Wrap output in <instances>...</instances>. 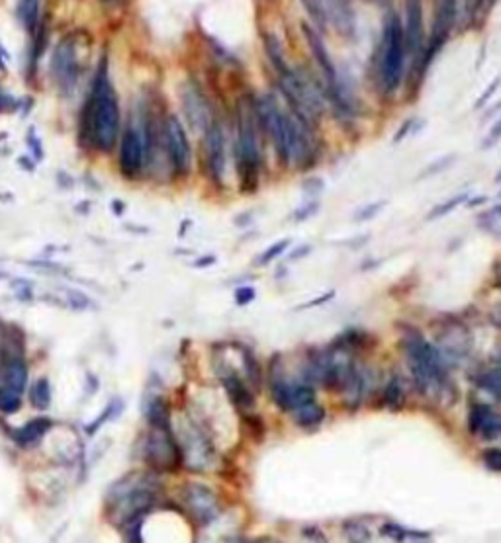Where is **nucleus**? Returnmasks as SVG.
<instances>
[{
  "instance_id": "4468645a",
  "label": "nucleus",
  "mask_w": 501,
  "mask_h": 543,
  "mask_svg": "<svg viewBox=\"0 0 501 543\" xmlns=\"http://www.w3.org/2000/svg\"><path fill=\"white\" fill-rule=\"evenodd\" d=\"M468 430L486 442H495L501 438V414L486 403H476L468 412Z\"/></svg>"
},
{
  "instance_id": "9d476101",
  "label": "nucleus",
  "mask_w": 501,
  "mask_h": 543,
  "mask_svg": "<svg viewBox=\"0 0 501 543\" xmlns=\"http://www.w3.org/2000/svg\"><path fill=\"white\" fill-rule=\"evenodd\" d=\"M149 139H147V127L139 133L135 127H127L120 141V169L123 176L135 178L141 174V170L149 162Z\"/></svg>"
},
{
  "instance_id": "412c9836",
  "label": "nucleus",
  "mask_w": 501,
  "mask_h": 543,
  "mask_svg": "<svg viewBox=\"0 0 501 543\" xmlns=\"http://www.w3.org/2000/svg\"><path fill=\"white\" fill-rule=\"evenodd\" d=\"M51 428V420L49 418H34L30 423H25L22 428H18L14 432V440L16 444L20 446H36L37 442L48 434V430Z\"/></svg>"
},
{
  "instance_id": "de8ad7c7",
  "label": "nucleus",
  "mask_w": 501,
  "mask_h": 543,
  "mask_svg": "<svg viewBox=\"0 0 501 543\" xmlns=\"http://www.w3.org/2000/svg\"><path fill=\"white\" fill-rule=\"evenodd\" d=\"M498 182H501V170H500V174H498Z\"/></svg>"
},
{
  "instance_id": "ea45409f",
  "label": "nucleus",
  "mask_w": 501,
  "mask_h": 543,
  "mask_svg": "<svg viewBox=\"0 0 501 543\" xmlns=\"http://www.w3.org/2000/svg\"><path fill=\"white\" fill-rule=\"evenodd\" d=\"M318 207H319L318 202H309V204L302 206L300 209H296L294 219H296V221H306V219H309L311 215H316V213H318Z\"/></svg>"
},
{
  "instance_id": "f3484780",
  "label": "nucleus",
  "mask_w": 501,
  "mask_h": 543,
  "mask_svg": "<svg viewBox=\"0 0 501 543\" xmlns=\"http://www.w3.org/2000/svg\"><path fill=\"white\" fill-rule=\"evenodd\" d=\"M178 446L183 451L184 461L190 463L194 469H204L208 465L212 458V444L196 426H190V430L184 436V442Z\"/></svg>"
},
{
  "instance_id": "20e7f679",
  "label": "nucleus",
  "mask_w": 501,
  "mask_h": 543,
  "mask_svg": "<svg viewBox=\"0 0 501 543\" xmlns=\"http://www.w3.org/2000/svg\"><path fill=\"white\" fill-rule=\"evenodd\" d=\"M405 61L404 25L398 14H390L384 22L378 53V78L384 94L391 96L400 90L405 76Z\"/></svg>"
},
{
  "instance_id": "6ab92c4d",
  "label": "nucleus",
  "mask_w": 501,
  "mask_h": 543,
  "mask_svg": "<svg viewBox=\"0 0 501 543\" xmlns=\"http://www.w3.org/2000/svg\"><path fill=\"white\" fill-rule=\"evenodd\" d=\"M221 383L225 387V391H227V395L232 398V403L239 411L245 412L249 411V409H253L255 397H253V393L249 391L247 383L241 379V375L235 374L232 368H227V370L221 374Z\"/></svg>"
},
{
  "instance_id": "e433bc0d",
  "label": "nucleus",
  "mask_w": 501,
  "mask_h": 543,
  "mask_svg": "<svg viewBox=\"0 0 501 543\" xmlns=\"http://www.w3.org/2000/svg\"><path fill=\"white\" fill-rule=\"evenodd\" d=\"M384 207V202H374V204H370V206H365L362 209H358L355 213V221H368V219H372L374 215H378L380 209Z\"/></svg>"
},
{
  "instance_id": "c9c22d12",
  "label": "nucleus",
  "mask_w": 501,
  "mask_h": 543,
  "mask_svg": "<svg viewBox=\"0 0 501 543\" xmlns=\"http://www.w3.org/2000/svg\"><path fill=\"white\" fill-rule=\"evenodd\" d=\"M482 463L486 465V469L493 471V473H501V449L500 447H488L482 454Z\"/></svg>"
},
{
  "instance_id": "dca6fc26",
  "label": "nucleus",
  "mask_w": 501,
  "mask_h": 543,
  "mask_svg": "<svg viewBox=\"0 0 501 543\" xmlns=\"http://www.w3.org/2000/svg\"><path fill=\"white\" fill-rule=\"evenodd\" d=\"M325 8H327V20H329L333 28L347 39L356 37V10L353 0H325Z\"/></svg>"
},
{
  "instance_id": "6e6552de",
  "label": "nucleus",
  "mask_w": 501,
  "mask_h": 543,
  "mask_svg": "<svg viewBox=\"0 0 501 543\" xmlns=\"http://www.w3.org/2000/svg\"><path fill=\"white\" fill-rule=\"evenodd\" d=\"M163 145L169 157L172 172L176 176H186L192 167V149L188 135L184 131L183 121L176 116H169L163 123Z\"/></svg>"
},
{
  "instance_id": "2f4dec72",
  "label": "nucleus",
  "mask_w": 501,
  "mask_h": 543,
  "mask_svg": "<svg viewBox=\"0 0 501 543\" xmlns=\"http://www.w3.org/2000/svg\"><path fill=\"white\" fill-rule=\"evenodd\" d=\"M380 533H382L384 537H388V540H393V542H404V540H409V537H413V535H419V531L405 530L404 526L393 524V522L384 524L382 530H380Z\"/></svg>"
},
{
  "instance_id": "f03ea898",
  "label": "nucleus",
  "mask_w": 501,
  "mask_h": 543,
  "mask_svg": "<svg viewBox=\"0 0 501 543\" xmlns=\"http://www.w3.org/2000/svg\"><path fill=\"white\" fill-rule=\"evenodd\" d=\"M85 127L100 151H112L120 135V106L104 65L98 69L92 96L85 111Z\"/></svg>"
},
{
  "instance_id": "a211bd4d",
  "label": "nucleus",
  "mask_w": 501,
  "mask_h": 543,
  "mask_svg": "<svg viewBox=\"0 0 501 543\" xmlns=\"http://www.w3.org/2000/svg\"><path fill=\"white\" fill-rule=\"evenodd\" d=\"M79 63H76V47H74L73 39H67L65 43H61L57 51H55V57H53V73L57 76L59 85L71 88L79 76Z\"/></svg>"
},
{
  "instance_id": "a878e982",
  "label": "nucleus",
  "mask_w": 501,
  "mask_h": 543,
  "mask_svg": "<svg viewBox=\"0 0 501 543\" xmlns=\"http://www.w3.org/2000/svg\"><path fill=\"white\" fill-rule=\"evenodd\" d=\"M342 535H345L347 543L372 542V531H370V528H368L367 524L356 522V520H351V522H345V524H342Z\"/></svg>"
},
{
  "instance_id": "79ce46f5",
  "label": "nucleus",
  "mask_w": 501,
  "mask_h": 543,
  "mask_svg": "<svg viewBox=\"0 0 501 543\" xmlns=\"http://www.w3.org/2000/svg\"><path fill=\"white\" fill-rule=\"evenodd\" d=\"M333 297H335V293H333V291H329V293H325V295H321V297H318V299L306 303V305H302V307H298V309H311V307H318V305H321V303L331 301Z\"/></svg>"
},
{
  "instance_id": "39448f33",
  "label": "nucleus",
  "mask_w": 501,
  "mask_h": 543,
  "mask_svg": "<svg viewBox=\"0 0 501 543\" xmlns=\"http://www.w3.org/2000/svg\"><path fill=\"white\" fill-rule=\"evenodd\" d=\"M258 123L255 111L241 109L237 121V137H235V162L239 180L245 190H255L263 169V151L258 143Z\"/></svg>"
},
{
  "instance_id": "bb28decb",
  "label": "nucleus",
  "mask_w": 501,
  "mask_h": 543,
  "mask_svg": "<svg viewBox=\"0 0 501 543\" xmlns=\"http://www.w3.org/2000/svg\"><path fill=\"white\" fill-rule=\"evenodd\" d=\"M30 403L36 407L37 411H45L51 405V385L45 377L37 379L36 383L30 389Z\"/></svg>"
},
{
  "instance_id": "b1692460",
  "label": "nucleus",
  "mask_w": 501,
  "mask_h": 543,
  "mask_svg": "<svg viewBox=\"0 0 501 543\" xmlns=\"http://www.w3.org/2000/svg\"><path fill=\"white\" fill-rule=\"evenodd\" d=\"M25 381H28V370H25L24 362L14 356L12 360L6 363V368H4V385L12 387V389L22 393Z\"/></svg>"
},
{
  "instance_id": "c85d7f7f",
  "label": "nucleus",
  "mask_w": 501,
  "mask_h": 543,
  "mask_svg": "<svg viewBox=\"0 0 501 543\" xmlns=\"http://www.w3.org/2000/svg\"><path fill=\"white\" fill-rule=\"evenodd\" d=\"M241 356H243V368L247 379H249L255 387H258L263 383V370H260V363H258V360L255 358V354L249 350V348H243V350H241Z\"/></svg>"
},
{
  "instance_id": "ddd939ff",
  "label": "nucleus",
  "mask_w": 501,
  "mask_h": 543,
  "mask_svg": "<svg viewBox=\"0 0 501 543\" xmlns=\"http://www.w3.org/2000/svg\"><path fill=\"white\" fill-rule=\"evenodd\" d=\"M184 504L198 524H209L220 514V500L206 485L190 483L184 487Z\"/></svg>"
},
{
  "instance_id": "0eeeda50",
  "label": "nucleus",
  "mask_w": 501,
  "mask_h": 543,
  "mask_svg": "<svg viewBox=\"0 0 501 543\" xmlns=\"http://www.w3.org/2000/svg\"><path fill=\"white\" fill-rule=\"evenodd\" d=\"M458 16V0H435V22H433V34L429 47L423 51V57L419 63L417 73L423 74L429 69V65L437 57L440 49L449 41V36L453 32Z\"/></svg>"
},
{
  "instance_id": "f257e3e1",
  "label": "nucleus",
  "mask_w": 501,
  "mask_h": 543,
  "mask_svg": "<svg viewBox=\"0 0 501 543\" xmlns=\"http://www.w3.org/2000/svg\"><path fill=\"white\" fill-rule=\"evenodd\" d=\"M253 111L258 129L270 139L282 167L304 169L316 153L314 129L304 125L292 111L282 108L272 94H260L255 98Z\"/></svg>"
},
{
  "instance_id": "393cba45",
  "label": "nucleus",
  "mask_w": 501,
  "mask_h": 543,
  "mask_svg": "<svg viewBox=\"0 0 501 543\" xmlns=\"http://www.w3.org/2000/svg\"><path fill=\"white\" fill-rule=\"evenodd\" d=\"M304 4V10L307 12V16L311 18V22L316 25L319 34H323L327 30V8H325V0H302Z\"/></svg>"
},
{
  "instance_id": "9b49d317",
  "label": "nucleus",
  "mask_w": 501,
  "mask_h": 543,
  "mask_svg": "<svg viewBox=\"0 0 501 543\" xmlns=\"http://www.w3.org/2000/svg\"><path fill=\"white\" fill-rule=\"evenodd\" d=\"M405 51L407 57L413 59V69H419V63L425 51V30H423V0H405L404 24Z\"/></svg>"
},
{
  "instance_id": "72a5a7b5",
  "label": "nucleus",
  "mask_w": 501,
  "mask_h": 543,
  "mask_svg": "<svg viewBox=\"0 0 501 543\" xmlns=\"http://www.w3.org/2000/svg\"><path fill=\"white\" fill-rule=\"evenodd\" d=\"M288 246H290V239H282V241L274 242L272 246H269L265 253L260 254V258L257 260L258 266L270 264L272 260H276L278 256H282V254L286 253V248H288Z\"/></svg>"
},
{
  "instance_id": "1a4fd4ad",
  "label": "nucleus",
  "mask_w": 501,
  "mask_h": 543,
  "mask_svg": "<svg viewBox=\"0 0 501 543\" xmlns=\"http://www.w3.org/2000/svg\"><path fill=\"white\" fill-rule=\"evenodd\" d=\"M147 461L161 471L174 469L183 461V451L172 434L171 426H153L147 436L145 444Z\"/></svg>"
},
{
  "instance_id": "cd10ccee",
  "label": "nucleus",
  "mask_w": 501,
  "mask_h": 543,
  "mask_svg": "<svg viewBox=\"0 0 501 543\" xmlns=\"http://www.w3.org/2000/svg\"><path fill=\"white\" fill-rule=\"evenodd\" d=\"M18 18L28 30H34L39 18V0H20L18 2Z\"/></svg>"
},
{
  "instance_id": "37998d69",
  "label": "nucleus",
  "mask_w": 501,
  "mask_h": 543,
  "mask_svg": "<svg viewBox=\"0 0 501 543\" xmlns=\"http://www.w3.org/2000/svg\"><path fill=\"white\" fill-rule=\"evenodd\" d=\"M411 127H413V120L405 121V123H404V127H402V129H400V131H398V135H396V137H393V143H398V141H402V139H404L405 135H407V133H409V129H411Z\"/></svg>"
},
{
  "instance_id": "423d86ee",
  "label": "nucleus",
  "mask_w": 501,
  "mask_h": 543,
  "mask_svg": "<svg viewBox=\"0 0 501 543\" xmlns=\"http://www.w3.org/2000/svg\"><path fill=\"white\" fill-rule=\"evenodd\" d=\"M155 481L143 473L125 475L123 479L112 485L108 493L110 508L116 514H120V522H127L135 516H145L147 510L155 502Z\"/></svg>"
},
{
  "instance_id": "49530a36",
  "label": "nucleus",
  "mask_w": 501,
  "mask_h": 543,
  "mask_svg": "<svg viewBox=\"0 0 501 543\" xmlns=\"http://www.w3.org/2000/svg\"><path fill=\"white\" fill-rule=\"evenodd\" d=\"M493 215H500L501 217V206H498L495 209H493Z\"/></svg>"
},
{
  "instance_id": "a18cd8bd",
  "label": "nucleus",
  "mask_w": 501,
  "mask_h": 543,
  "mask_svg": "<svg viewBox=\"0 0 501 543\" xmlns=\"http://www.w3.org/2000/svg\"><path fill=\"white\" fill-rule=\"evenodd\" d=\"M309 251H311V246H300V248H298V251L292 254V258H290V260H300V258H302L304 254L309 253Z\"/></svg>"
},
{
  "instance_id": "7ed1b4c3",
  "label": "nucleus",
  "mask_w": 501,
  "mask_h": 543,
  "mask_svg": "<svg viewBox=\"0 0 501 543\" xmlns=\"http://www.w3.org/2000/svg\"><path fill=\"white\" fill-rule=\"evenodd\" d=\"M404 352L419 393L435 397L444 387L447 375V363L442 362L437 346L419 334H407L404 338Z\"/></svg>"
},
{
  "instance_id": "7c9ffc66",
  "label": "nucleus",
  "mask_w": 501,
  "mask_h": 543,
  "mask_svg": "<svg viewBox=\"0 0 501 543\" xmlns=\"http://www.w3.org/2000/svg\"><path fill=\"white\" fill-rule=\"evenodd\" d=\"M468 198H470V193H458V195H454V198H451L449 202H444V204H439V206L433 207V209L427 213V219L429 221H433V219L444 217V215L451 213L453 209H456L458 206H462Z\"/></svg>"
},
{
  "instance_id": "c03bdc74",
  "label": "nucleus",
  "mask_w": 501,
  "mask_h": 543,
  "mask_svg": "<svg viewBox=\"0 0 501 543\" xmlns=\"http://www.w3.org/2000/svg\"><path fill=\"white\" fill-rule=\"evenodd\" d=\"M489 370H491V372L495 374V377H498V379L501 381V350H500V354L495 356V360H493V363H491V368H489Z\"/></svg>"
},
{
  "instance_id": "aec40b11",
  "label": "nucleus",
  "mask_w": 501,
  "mask_h": 543,
  "mask_svg": "<svg viewBox=\"0 0 501 543\" xmlns=\"http://www.w3.org/2000/svg\"><path fill=\"white\" fill-rule=\"evenodd\" d=\"M292 416L294 423L298 424L300 428L314 430V428H318L319 424L325 420V409L314 398V401H309V403L300 405L298 409H294Z\"/></svg>"
},
{
  "instance_id": "f8f14e48",
  "label": "nucleus",
  "mask_w": 501,
  "mask_h": 543,
  "mask_svg": "<svg viewBox=\"0 0 501 543\" xmlns=\"http://www.w3.org/2000/svg\"><path fill=\"white\" fill-rule=\"evenodd\" d=\"M204 153H206V167H208L209 178L221 184L225 176V133L223 125L218 120L209 121L204 131Z\"/></svg>"
},
{
  "instance_id": "4be33fe9",
  "label": "nucleus",
  "mask_w": 501,
  "mask_h": 543,
  "mask_svg": "<svg viewBox=\"0 0 501 543\" xmlns=\"http://www.w3.org/2000/svg\"><path fill=\"white\" fill-rule=\"evenodd\" d=\"M382 403H384V407H388L390 411H398V409L404 407L405 391L400 375H391L390 379H388V383L384 387V393H382Z\"/></svg>"
},
{
  "instance_id": "c756f323",
  "label": "nucleus",
  "mask_w": 501,
  "mask_h": 543,
  "mask_svg": "<svg viewBox=\"0 0 501 543\" xmlns=\"http://www.w3.org/2000/svg\"><path fill=\"white\" fill-rule=\"evenodd\" d=\"M22 405V397L20 391H16L12 387H0V412L4 414H12L20 409Z\"/></svg>"
},
{
  "instance_id": "2eb2a0df",
  "label": "nucleus",
  "mask_w": 501,
  "mask_h": 543,
  "mask_svg": "<svg viewBox=\"0 0 501 543\" xmlns=\"http://www.w3.org/2000/svg\"><path fill=\"white\" fill-rule=\"evenodd\" d=\"M183 104L184 111H186V118L190 121L192 129L198 131H206V127L209 125V121L214 120L212 114H209V106L206 102V96L202 94V90L192 83L184 86L183 92Z\"/></svg>"
},
{
  "instance_id": "58836bf2",
  "label": "nucleus",
  "mask_w": 501,
  "mask_h": 543,
  "mask_svg": "<svg viewBox=\"0 0 501 543\" xmlns=\"http://www.w3.org/2000/svg\"><path fill=\"white\" fill-rule=\"evenodd\" d=\"M500 85H501V76H495V78H493V81L489 83L488 88H486V90L482 92V96L478 98L476 108H482L484 104H488L489 98H491V96H493V94H495V92H498V88H500Z\"/></svg>"
},
{
  "instance_id": "4c0bfd02",
  "label": "nucleus",
  "mask_w": 501,
  "mask_h": 543,
  "mask_svg": "<svg viewBox=\"0 0 501 543\" xmlns=\"http://www.w3.org/2000/svg\"><path fill=\"white\" fill-rule=\"evenodd\" d=\"M255 297H257V293H255V290L251 286H243V288L235 290V303L237 305H249Z\"/></svg>"
},
{
  "instance_id": "473e14b6",
  "label": "nucleus",
  "mask_w": 501,
  "mask_h": 543,
  "mask_svg": "<svg viewBox=\"0 0 501 543\" xmlns=\"http://www.w3.org/2000/svg\"><path fill=\"white\" fill-rule=\"evenodd\" d=\"M122 409H123L122 401H120V398H114L110 405L106 407V411H104V414H102V416L98 418L96 423L88 424L86 432H88V434H94V432H96V430H98V426H100V424H104V423H106V420H108V418H110V420H112V418H116V416H118V414L122 412Z\"/></svg>"
},
{
  "instance_id": "f704fd0d",
  "label": "nucleus",
  "mask_w": 501,
  "mask_h": 543,
  "mask_svg": "<svg viewBox=\"0 0 501 543\" xmlns=\"http://www.w3.org/2000/svg\"><path fill=\"white\" fill-rule=\"evenodd\" d=\"M493 2H495V0H466L464 10H466V16H468V20L474 22L480 14L488 12Z\"/></svg>"
},
{
  "instance_id": "5701e85b",
  "label": "nucleus",
  "mask_w": 501,
  "mask_h": 543,
  "mask_svg": "<svg viewBox=\"0 0 501 543\" xmlns=\"http://www.w3.org/2000/svg\"><path fill=\"white\" fill-rule=\"evenodd\" d=\"M263 45H265V51H267V57H269L272 69H274L276 73L284 71V69L288 67V61H286V55H284V47H282L280 39L274 36V34H265Z\"/></svg>"
},
{
  "instance_id": "a19ab883",
  "label": "nucleus",
  "mask_w": 501,
  "mask_h": 543,
  "mask_svg": "<svg viewBox=\"0 0 501 543\" xmlns=\"http://www.w3.org/2000/svg\"><path fill=\"white\" fill-rule=\"evenodd\" d=\"M500 139H501V118L495 121V125L491 127L488 139H486V147L491 145V143H495V141H500Z\"/></svg>"
}]
</instances>
